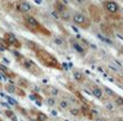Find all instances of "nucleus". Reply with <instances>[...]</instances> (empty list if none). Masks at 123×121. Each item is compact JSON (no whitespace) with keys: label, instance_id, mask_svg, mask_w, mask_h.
Here are the masks:
<instances>
[{"label":"nucleus","instance_id":"nucleus-19","mask_svg":"<svg viewBox=\"0 0 123 121\" xmlns=\"http://www.w3.org/2000/svg\"><path fill=\"white\" fill-rule=\"evenodd\" d=\"M105 91L107 92V93H109L110 96H113V91H111L110 89H108V88H105Z\"/></svg>","mask_w":123,"mask_h":121},{"label":"nucleus","instance_id":"nucleus-8","mask_svg":"<svg viewBox=\"0 0 123 121\" xmlns=\"http://www.w3.org/2000/svg\"><path fill=\"white\" fill-rule=\"evenodd\" d=\"M37 121H46L47 120V116L45 115V114H43V113H39L37 114Z\"/></svg>","mask_w":123,"mask_h":121},{"label":"nucleus","instance_id":"nucleus-9","mask_svg":"<svg viewBox=\"0 0 123 121\" xmlns=\"http://www.w3.org/2000/svg\"><path fill=\"white\" fill-rule=\"evenodd\" d=\"M73 47H74L75 49H76L77 51H79V53H84V49H82V47H80V45L78 44V43H76V42H74L73 43Z\"/></svg>","mask_w":123,"mask_h":121},{"label":"nucleus","instance_id":"nucleus-22","mask_svg":"<svg viewBox=\"0 0 123 121\" xmlns=\"http://www.w3.org/2000/svg\"><path fill=\"white\" fill-rule=\"evenodd\" d=\"M51 114H53V116H57V115H58V113H57L56 110H53V111H51Z\"/></svg>","mask_w":123,"mask_h":121},{"label":"nucleus","instance_id":"nucleus-6","mask_svg":"<svg viewBox=\"0 0 123 121\" xmlns=\"http://www.w3.org/2000/svg\"><path fill=\"white\" fill-rule=\"evenodd\" d=\"M92 93H93V96H95V98H102V96H103L102 90L100 88H98V87H95V88L92 90Z\"/></svg>","mask_w":123,"mask_h":121},{"label":"nucleus","instance_id":"nucleus-23","mask_svg":"<svg viewBox=\"0 0 123 121\" xmlns=\"http://www.w3.org/2000/svg\"><path fill=\"white\" fill-rule=\"evenodd\" d=\"M30 99H32V100H35V96H34V94H32V96H30Z\"/></svg>","mask_w":123,"mask_h":121},{"label":"nucleus","instance_id":"nucleus-14","mask_svg":"<svg viewBox=\"0 0 123 121\" xmlns=\"http://www.w3.org/2000/svg\"><path fill=\"white\" fill-rule=\"evenodd\" d=\"M58 93H59L58 89H56V88H51V89H50V96H57Z\"/></svg>","mask_w":123,"mask_h":121},{"label":"nucleus","instance_id":"nucleus-4","mask_svg":"<svg viewBox=\"0 0 123 121\" xmlns=\"http://www.w3.org/2000/svg\"><path fill=\"white\" fill-rule=\"evenodd\" d=\"M73 19H74V22L76 24H82L86 20V17H85L82 14H75V15L73 16Z\"/></svg>","mask_w":123,"mask_h":121},{"label":"nucleus","instance_id":"nucleus-10","mask_svg":"<svg viewBox=\"0 0 123 121\" xmlns=\"http://www.w3.org/2000/svg\"><path fill=\"white\" fill-rule=\"evenodd\" d=\"M6 90L10 93H13V92H15V87L13 85H8V86H6Z\"/></svg>","mask_w":123,"mask_h":121},{"label":"nucleus","instance_id":"nucleus-12","mask_svg":"<svg viewBox=\"0 0 123 121\" xmlns=\"http://www.w3.org/2000/svg\"><path fill=\"white\" fill-rule=\"evenodd\" d=\"M116 103H117V105H119V106H123V98L118 96V98L116 99Z\"/></svg>","mask_w":123,"mask_h":121},{"label":"nucleus","instance_id":"nucleus-17","mask_svg":"<svg viewBox=\"0 0 123 121\" xmlns=\"http://www.w3.org/2000/svg\"><path fill=\"white\" fill-rule=\"evenodd\" d=\"M4 113H6V115L8 116L9 118H12L14 116V114H13V111H11V110H6L4 111Z\"/></svg>","mask_w":123,"mask_h":121},{"label":"nucleus","instance_id":"nucleus-16","mask_svg":"<svg viewBox=\"0 0 123 121\" xmlns=\"http://www.w3.org/2000/svg\"><path fill=\"white\" fill-rule=\"evenodd\" d=\"M55 43L57 45H62L63 44V41L60 39V38H56V39H55Z\"/></svg>","mask_w":123,"mask_h":121},{"label":"nucleus","instance_id":"nucleus-11","mask_svg":"<svg viewBox=\"0 0 123 121\" xmlns=\"http://www.w3.org/2000/svg\"><path fill=\"white\" fill-rule=\"evenodd\" d=\"M47 104H48L49 106L56 105V100L54 99V98H48V99H47Z\"/></svg>","mask_w":123,"mask_h":121},{"label":"nucleus","instance_id":"nucleus-1","mask_svg":"<svg viewBox=\"0 0 123 121\" xmlns=\"http://www.w3.org/2000/svg\"><path fill=\"white\" fill-rule=\"evenodd\" d=\"M6 42H8L9 44H12V45H14V46H16V47L20 46V44L18 43V41L16 40V38L14 37L13 34H11V33H6Z\"/></svg>","mask_w":123,"mask_h":121},{"label":"nucleus","instance_id":"nucleus-18","mask_svg":"<svg viewBox=\"0 0 123 121\" xmlns=\"http://www.w3.org/2000/svg\"><path fill=\"white\" fill-rule=\"evenodd\" d=\"M71 114H72V115H74V116H77L79 114V110L78 109H72V110H71Z\"/></svg>","mask_w":123,"mask_h":121},{"label":"nucleus","instance_id":"nucleus-15","mask_svg":"<svg viewBox=\"0 0 123 121\" xmlns=\"http://www.w3.org/2000/svg\"><path fill=\"white\" fill-rule=\"evenodd\" d=\"M98 39H101L102 41L106 42V43H108V44H111V41H110V40H108V39H105V38H103V37H102L101 34H98Z\"/></svg>","mask_w":123,"mask_h":121},{"label":"nucleus","instance_id":"nucleus-5","mask_svg":"<svg viewBox=\"0 0 123 121\" xmlns=\"http://www.w3.org/2000/svg\"><path fill=\"white\" fill-rule=\"evenodd\" d=\"M19 10L22 11V12H29L30 10H31V6H30L29 3H28V2H22V3H20V6H19Z\"/></svg>","mask_w":123,"mask_h":121},{"label":"nucleus","instance_id":"nucleus-2","mask_svg":"<svg viewBox=\"0 0 123 121\" xmlns=\"http://www.w3.org/2000/svg\"><path fill=\"white\" fill-rule=\"evenodd\" d=\"M106 9H107L108 11L110 12V13H116L118 10H119V6H118L117 3H115V2L110 1V2H107V3L105 4Z\"/></svg>","mask_w":123,"mask_h":121},{"label":"nucleus","instance_id":"nucleus-3","mask_svg":"<svg viewBox=\"0 0 123 121\" xmlns=\"http://www.w3.org/2000/svg\"><path fill=\"white\" fill-rule=\"evenodd\" d=\"M26 20H27L28 25H29L30 27H41V26H40V24L37 22V19L33 18V17H31V16L27 17V18H26Z\"/></svg>","mask_w":123,"mask_h":121},{"label":"nucleus","instance_id":"nucleus-24","mask_svg":"<svg viewBox=\"0 0 123 121\" xmlns=\"http://www.w3.org/2000/svg\"><path fill=\"white\" fill-rule=\"evenodd\" d=\"M35 2L37 3H41V0H35Z\"/></svg>","mask_w":123,"mask_h":121},{"label":"nucleus","instance_id":"nucleus-20","mask_svg":"<svg viewBox=\"0 0 123 121\" xmlns=\"http://www.w3.org/2000/svg\"><path fill=\"white\" fill-rule=\"evenodd\" d=\"M74 1L76 2V3H84L85 0H74Z\"/></svg>","mask_w":123,"mask_h":121},{"label":"nucleus","instance_id":"nucleus-7","mask_svg":"<svg viewBox=\"0 0 123 121\" xmlns=\"http://www.w3.org/2000/svg\"><path fill=\"white\" fill-rule=\"evenodd\" d=\"M73 76H74V78L77 80V82H82L84 80V76H82L81 73L77 72V71H75V72H73Z\"/></svg>","mask_w":123,"mask_h":121},{"label":"nucleus","instance_id":"nucleus-13","mask_svg":"<svg viewBox=\"0 0 123 121\" xmlns=\"http://www.w3.org/2000/svg\"><path fill=\"white\" fill-rule=\"evenodd\" d=\"M59 105H60V107H61V108H67L68 106V103L67 101H61Z\"/></svg>","mask_w":123,"mask_h":121},{"label":"nucleus","instance_id":"nucleus-21","mask_svg":"<svg viewBox=\"0 0 123 121\" xmlns=\"http://www.w3.org/2000/svg\"><path fill=\"white\" fill-rule=\"evenodd\" d=\"M9 101H10V102H11V103H12V104H13V105H15V104H16V102H15V101H14V100H12V99H9Z\"/></svg>","mask_w":123,"mask_h":121},{"label":"nucleus","instance_id":"nucleus-25","mask_svg":"<svg viewBox=\"0 0 123 121\" xmlns=\"http://www.w3.org/2000/svg\"><path fill=\"white\" fill-rule=\"evenodd\" d=\"M0 121H2V120H1V119H0Z\"/></svg>","mask_w":123,"mask_h":121}]
</instances>
